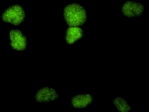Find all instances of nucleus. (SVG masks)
I'll return each mask as SVG.
<instances>
[{"label":"nucleus","instance_id":"1","mask_svg":"<svg viewBox=\"0 0 149 112\" xmlns=\"http://www.w3.org/2000/svg\"><path fill=\"white\" fill-rule=\"evenodd\" d=\"M64 15L67 24L71 26L81 25L84 24L86 19L85 9L75 3L70 4L65 8Z\"/></svg>","mask_w":149,"mask_h":112},{"label":"nucleus","instance_id":"2","mask_svg":"<svg viewBox=\"0 0 149 112\" xmlns=\"http://www.w3.org/2000/svg\"><path fill=\"white\" fill-rule=\"evenodd\" d=\"M25 17V12L22 7L19 5H15L6 10L2 14V18L6 22L17 26L23 22Z\"/></svg>","mask_w":149,"mask_h":112},{"label":"nucleus","instance_id":"3","mask_svg":"<svg viewBox=\"0 0 149 112\" xmlns=\"http://www.w3.org/2000/svg\"><path fill=\"white\" fill-rule=\"evenodd\" d=\"M144 7L142 4L134 1L125 2L122 7V12L126 17H135L140 16L143 13Z\"/></svg>","mask_w":149,"mask_h":112},{"label":"nucleus","instance_id":"4","mask_svg":"<svg viewBox=\"0 0 149 112\" xmlns=\"http://www.w3.org/2000/svg\"><path fill=\"white\" fill-rule=\"evenodd\" d=\"M58 95L56 90L49 87L40 88L36 92L35 99L38 102H48L56 100Z\"/></svg>","mask_w":149,"mask_h":112},{"label":"nucleus","instance_id":"5","mask_svg":"<svg viewBox=\"0 0 149 112\" xmlns=\"http://www.w3.org/2000/svg\"><path fill=\"white\" fill-rule=\"evenodd\" d=\"M9 35L10 45L13 49L22 51L26 49V39L21 31L18 30H12L10 31Z\"/></svg>","mask_w":149,"mask_h":112},{"label":"nucleus","instance_id":"6","mask_svg":"<svg viewBox=\"0 0 149 112\" xmlns=\"http://www.w3.org/2000/svg\"><path fill=\"white\" fill-rule=\"evenodd\" d=\"M93 97L89 94L84 93L77 95L73 97L71 100L72 106L74 109L86 108L93 102Z\"/></svg>","mask_w":149,"mask_h":112},{"label":"nucleus","instance_id":"7","mask_svg":"<svg viewBox=\"0 0 149 112\" xmlns=\"http://www.w3.org/2000/svg\"><path fill=\"white\" fill-rule=\"evenodd\" d=\"M82 35L83 31L80 28L72 26L67 30L66 40L68 44H72L81 38Z\"/></svg>","mask_w":149,"mask_h":112},{"label":"nucleus","instance_id":"8","mask_svg":"<svg viewBox=\"0 0 149 112\" xmlns=\"http://www.w3.org/2000/svg\"><path fill=\"white\" fill-rule=\"evenodd\" d=\"M113 104L116 110L119 112H128L131 111V107L127 101L122 96H117L113 98Z\"/></svg>","mask_w":149,"mask_h":112}]
</instances>
